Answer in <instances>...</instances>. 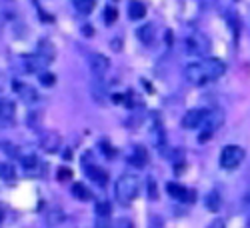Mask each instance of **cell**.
<instances>
[{
  "label": "cell",
  "instance_id": "cell-19",
  "mask_svg": "<svg viewBox=\"0 0 250 228\" xmlns=\"http://www.w3.org/2000/svg\"><path fill=\"white\" fill-rule=\"evenodd\" d=\"M206 208L212 210V212H216V210L220 208V194H218L216 190H212L210 194L206 196Z\"/></svg>",
  "mask_w": 250,
  "mask_h": 228
},
{
  "label": "cell",
  "instance_id": "cell-7",
  "mask_svg": "<svg viewBox=\"0 0 250 228\" xmlns=\"http://www.w3.org/2000/svg\"><path fill=\"white\" fill-rule=\"evenodd\" d=\"M84 170H86V176H88L94 184H98V186H106V184H108V172L104 170V168L96 166V164H88Z\"/></svg>",
  "mask_w": 250,
  "mask_h": 228
},
{
  "label": "cell",
  "instance_id": "cell-5",
  "mask_svg": "<svg viewBox=\"0 0 250 228\" xmlns=\"http://www.w3.org/2000/svg\"><path fill=\"white\" fill-rule=\"evenodd\" d=\"M166 192H168L174 200L184 202V204H192L194 198H196L194 190L186 188V186H182V184H178V182H168V184H166Z\"/></svg>",
  "mask_w": 250,
  "mask_h": 228
},
{
  "label": "cell",
  "instance_id": "cell-4",
  "mask_svg": "<svg viewBox=\"0 0 250 228\" xmlns=\"http://www.w3.org/2000/svg\"><path fill=\"white\" fill-rule=\"evenodd\" d=\"M208 116H210V110H206V108H192V110H188L182 116V126L188 128V130L198 128V126H202V124H206Z\"/></svg>",
  "mask_w": 250,
  "mask_h": 228
},
{
  "label": "cell",
  "instance_id": "cell-14",
  "mask_svg": "<svg viewBox=\"0 0 250 228\" xmlns=\"http://www.w3.org/2000/svg\"><path fill=\"white\" fill-rule=\"evenodd\" d=\"M138 38H140V42H144L146 46H150L154 42V24H144L142 28L136 30Z\"/></svg>",
  "mask_w": 250,
  "mask_h": 228
},
{
  "label": "cell",
  "instance_id": "cell-12",
  "mask_svg": "<svg viewBox=\"0 0 250 228\" xmlns=\"http://www.w3.org/2000/svg\"><path fill=\"white\" fill-rule=\"evenodd\" d=\"M60 136L56 132H46L42 138H40V146H42L46 152H56L60 148Z\"/></svg>",
  "mask_w": 250,
  "mask_h": 228
},
{
  "label": "cell",
  "instance_id": "cell-2",
  "mask_svg": "<svg viewBox=\"0 0 250 228\" xmlns=\"http://www.w3.org/2000/svg\"><path fill=\"white\" fill-rule=\"evenodd\" d=\"M140 186H142L140 176L126 172V174H122V176L116 180V184H114V196H116V200H118L122 206H126V204H130V202L138 196Z\"/></svg>",
  "mask_w": 250,
  "mask_h": 228
},
{
  "label": "cell",
  "instance_id": "cell-9",
  "mask_svg": "<svg viewBox=\"0 0 250 228\" xmlns=\"http://www.w3.org/2000/svg\"><path fill=\"white\" fill-rule=\"evenodd\" d=\"M12 90L22 98L24 102H34L36 98H38V94H36V90L32 88V86H28V84H22V82H18V80H14L12 82Z\"/></svg>",
  "mask_w": 250,
  "mask_h": 228
},
{
  "label": "cell",
  "instance_id": "cell-24",
  "mask_svg": "<svg viewBox=\"0 0 250 228\" xmlns=\"http://www.w3.org/2000/svg\"><path fill=\"white\" fill-rule=\"evenodd\" d=\"M2 148H4V150H8V152H6L8 156H20V154H18V148H16V146H12V144H6V142H4V144H2Z\"/></svg>",
  "mask_w": 250,
  "mask_h": 228
},
{
  "label": "cell",
  "instance_id": "cell-6",
  "mask_svg": "<svg viewBox=\"0 0 250 228\" xmlns=\"http://www.w3.org/2000/svg\"><path fill=\"white\" fill-rule=\"evenodd\" d=\"M14 116H16L14 102H10L8 98H0V128H10L14 124Z\"/></svg>",
  "mask_w": 250,
  "mask_h": 228
},
{
  "label": "cell",
  "instance_id": "cell-17",
  "mask_svg": "<svg viewBox=\"0 0 250 228\" xmlns=\"http://www.w3.org/2000/svg\"><path fill=\"white\" fill-rule=\"evenodd\" d=\"M96 4V0H74V6L80 14H90Z\"/></svg>",
  "mask_w": 250,
  "mask_h": 228
},
{
  "label": "cell",
  "instance_id": "cell-26",
  "mask_svg": "<svg viewBox=\"0 0 250 228\" xmlns=\"http://www.w3.org/2000/svg\"><path fill=\"white\" fill-rule=\"evenodd\" d=\"M116 228H134V226H132V222H130L128 218H120V220L116 222Z\"/></svg>",
  "mask_w": 250,
  "mask_h": 228
},
{
  "label": "cell",
  "instance_id": "cell-20",
  "mask_svg": "<svg viewBox=\"0 0 250 228\" xmlns=\"http://www.w3.org/2000/svg\"><path fill=\"white\" fill-rule=\"evenodd\" d=\"M110 212H112V206H110V202H106V200H98L96 202V214L98 216H110Z\"/></svg>",
  "mask_w": 250,
  "mask_h": 228
},
{
  "label": "cell",
  "instance_id": "cell-13",
  "mask_svg": "<svg viewBox=\"0 0 250 228\" xmlns=\"http://www.w3.org/2000/svg\"><path fill=\"white\" fill-rule=\"evenodd\" d=\"M128 162L132 164V166L142 168L144 164L148 162V152H146V148H144V146H134V152L128 156Z\"/></svg>",
  "mask_w": 250,
  "mask_h": 228
},
{
  "label": "cell",
  "instance_id": "cell-29",
  "mask_svg": "<svg viewBox=\"0 0 250 228\" xmlns=\"http://www.w3.org/2000/svg\"><path fill=\"white\" fill-rule=\"evenodd\" d=\"M208 228H224V222L220 218H216V220L210 222V226H208Z\"/></svg>",
  "mask_w": 250,
  "mask_h": 228
},
{
  "label": "cell",
  "instance_id": "cell-27",
  "mask_svg": "<svg viewBox=\"0 0 250 228\" xmlns=\"http://www.w3.org/2000/svg\"><path fill=\"white\" fill-rule=\"evenodd\" d=\"M40 82H42V84H54V76L46 72V74L40 76Z\"/></svg>",
  "mask_w": 250,
  "mask_h": 228
},
{
  "label": "cell",
  "instance_id": "cell-21",
  "mask_svg": "<svg viewBox=\"0 0 250 228\" xmlns=\"http://www.w3.org/2000/svg\"><path fill=\"white\" fill-rule=\"evenodd\" d=\"M116 18H118V10H116V8L108 6L106 10H104V20H106V24H112Z\"/></svg>",
  "mask_w": 250,
  "mask_h": 228
},
{
  "label": "cell",
  "instance_id": "cell-8",
  "mask_svg": "<svg viewBox=\"0 0 250 228\" xmlns=\"http://www.w3.org/2000/svg\"><path fill=\"white\" fill-rule=\"evenodd\" d=\"M22 166H24L26 174H30V176H40V174L44 172V166H42V162L38 160V156H36V154L24 156V158H22Z\"/></svg>",
  "mask_w": 250,
  "mask_h": 228
},
{
  "label": "cell",
  "instance_id": "cell-23",
  "mask_svg": "<svg viewBox=\"0 0 250 228\" xmlns=\"http://www.w3.org/2000/svg\"><path fill=\"white\" fill-rule=\"evenodd\" d=\"M100 148L104 150V156H106V158H114V148L108 146L106 142H100Z\"/></svg>",
  "mask_w": 250,
  "mask_h": 228
},
{
  "label": "cell",
  "instance_id": "cell-10",
  "mask_svg": "<svg viewBox=\"0 0 250 228\" xmlns=\"http://www.w3.org/2000/svg\"><path fill=\"white\" fill-rule=\"evenodd\" d=\"M54 54H56V50H54V46L48 42V40H40L38 52H36L38 60L42 62V64H50V62L54 60Z\"/></svg>",
  "mask_w": 250,
  "mask_h": 228
},
{
  "label": "cell",
  "instance_id": "cell-11",
  "mask_svg": "<svg viewBox=\"0 0 250 228\" xmlns=\"http://www.w3.org/2000/svg\"><path fill=\"white\" fill-rule=\"evenodd\" d=\"M90 68H92V72L96 76H102L110 68V60L106 56H102V54H92L90 56Z\"/></svg>",
  "mask_w": 250,
  "mask_h": 228
},
{
  "label": "cell",
  "instance_id": "cell-3",
  "mask_svg": "<svg viewBox=\"0 0 250 228\" xmlns=\"http://www.w3.org/2000/svg\"><path fill=\"white\" fill-rule=\"evenodd\" d=\"M242 160H244V150L240 146H234V144H228L220 152V168L234 170Z\"/></svg>",
  "mask_w": 250,
  "mask_h": 228
},
{
  "label": "cell",
  "instance_id": "cell-28",
  "mask_svg": "<svg viewBox=\"0 0 250 228\" xmlns=\"http://www.w3.org/2000/svg\"><path fill=\"white\" fill-rule=\"evenodd\" d=\"M96 228H110V224L106 222V216H98V222H96Z\"/></svg>",
  "mask_w": 250,
  "mask_h": 228
},
{
  "label": "cell",
  "instance_id": "cell-22",
  "mask_svg": "<svg viewBox=\"0 0 250 228\" xmlns=\"http://www.w3.org/2000/svg\"><path fill=\"white\" fill-rule=\"evenodd\" d=\"M148 196H150V200H156V198H158L156 184H154V180H152V178H148Z\"/></svg>",
  "mask_w": 250,
  "mask_h": 228
},
{
  "label": "cell",
  "instance_id": "cell-25",
  "mask_svg": "<svg viewBox=\"0 0 250 228\" xmlns=\"http://www.w3.org/2000/svg\"><path fill=\"white\" fill-rule=\"evenodd\" d=\"M70 178H72V172H70L68 168L58 170V180H70Z\"/></svg>",
  "mask_w": 250,
  "mask_h": 228
},
{
  "label": "cell",
  "instance_id": "cell-18",
  "mask_svg": "<svg viewBox=\"0 0 250 228\" xmlns=\"http://www.w3.org/2000/svg\"><path fill=\"white\" fill-rule=\"evenodd\" d=\"M0 178L6 180V182H12L16 178L14 166H10V164H6V162H0Z\"/></svg>",
  "mask_w": 250,
  "mask_h": 228
},
{
  "label": "cell",
  "instance_id": "cell-1",
  "mask_svg": "<svg viewBox=\"0 0 250 228\" xmlns=\"http://www.w3.org/2000/svg\"><path fill=\"white\" fill-rule=\"evenodd\" d=\"M226 70V64L218 58H204L198 62H192L184 68V76L186 80L194 86H202L208 84V82H214L218 80Z\"/></svg>",
  "mask_w": 250,
  "mask_h": 228
},
{
  "label": "cell",
  "instance_id": "cell-15",
  "mask_svg": "<svg viewBox=\"0 0 250 228\" xmlns=\"http://www.w3.org/2000/svg\"><path fill=\"white\" fill-rule=\"evenodd\" d=\"M144 14H146V6H144V2H140V0H132V2L128 4V16L132 20H142Z\"/></svg>",
  "mask_w": 250,
  "mask_h": 228
},
{
  "label": "cell",
  "instance_id": "cell-16",
  "mask_svg": "<svg viewBox=\"0 0 250 228\" xmlns=\"http://www.w3.org/2000/svg\"><path fill=\"white\" fill-rule=\"evenodd\" d=\"M72 194H74V196H76L78 200H84V202L92 198V192H90V190L86 188V186H84V184H80V182L72 186Z\"/></svg>",
  "mask_w": 250,
  "mask_h": 228
}]
</instances>
